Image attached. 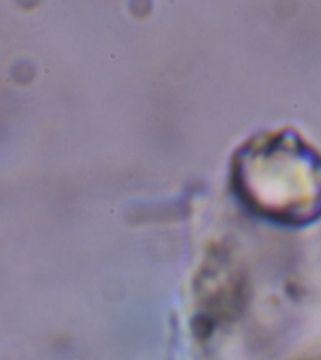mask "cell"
<instances>
[{
  "label": "cell",
  "mask_w": 321,
  "mask_h": 360,
  "mask_svg": "<svg viewBox=\"0 0 321 360\" xmlns=\"http://www.w3.org/2000/svg\"><path fill=\"white\" fill-rule=\"evenodd\" d=\"M232 184L252 212L280 225L307 224L321 210V163L287 131L244 145L232 163Z\"/></svg>",
  "instance_id": "obj_1"
}]
</instances>
